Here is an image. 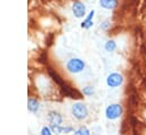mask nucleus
<instances>
[{
	"mask_svg": "<svg viewBox=\"0 0 146 135\" xmlns=\"http://www.w3.org/2000/svg\"><path fill=\"white\" fill-rule=\"evenodd\" d=\"M84 68H86V62L83 59L79 57H72L65 64V69L70 74H80L84 70Z\"/></svg>",
	"mask_w": 146,
	"mask_h": 135,
	"instance_id": "f257e3e1",
	"label": "nucleus"
},
{
	"mask_svg": "<svg viewBox=\"0 0 146 135\" xmlns=\"http://www.w3.org/2000/svg\"><path fill=\"white\" fill-rule=\"evenodd\" d=\"M71 113L73 116V118H75L79 121H83L88 118L89 116V110L88 107L83 103V102H74L71 107Z\"/></svg>",
	"mask_w": 146,
	"mask_h": 135,
	"instance_id": "f03ea898",
	"label": "nucleus"
},
{
	"mask_svg": "<svg viewBox=\"0 0 146 135\" xmlns=\"http://www.w3.org/2000/svg\"><path fill=\"white\" fill-rule=\"evenodd\" d=\"M105 117L108 120H117L123 115V107L120 103H111L105 108Z\"/></svg>",
	"mask_w": 146,
	"mask_h": 135,
	"instance_id": "7ed1b4c3",
	"label": "nucleus"
},
{
	"mask_svg": "<svg viewBox=\"0 0 146 135\" xmlns=\"http://www.w3.org/2000/svg\"><path fill=\"white\" fill-rule=\"evenodd\" d=\"M124 82V77L121 73H117V71H113V73H110L106 77V85L111 88H117L120 87Z\"/></svg>",
	"mask_w": 146,
	"mask_h": 135,
	"instance_id": "20e7f679",
	"label": "nucleus"
},
{
	"mask_svg": "<svg viewBox=\"0 0 146 135\" xmlns=\"http://www.w3.org/2000/svg\"><path fill=\"white\" fill-rule=\"evenodd\" d=\"M71 10H72L73 16L78 19H81V18L83 19L87 15V6L81 0H75L71 6Z\"/></svg>",
	"mask_w": 146,
	"mask_h": 135,
	"instance_id": "39448f33",
	"label": "nucleus"
},
{
	"mask_svg": "<svg viewBox=\"0 0 146 135\" xmlns=\"http://www.w3.org/2000/svg\"><path fill=\"white\" fill-rule=\"evenodd\" d=\"M47 120H48L49 125H63L64 118L60 112H58L56 110H50L47 113Z\"/></svg>",
	"mask_w": 146,
	"mask_h": 135,
	"instance_id": "423d86ee",
	"label": "nucleus"
},
{
	"mask_svg": "<svg viewBox=\"0 0 146 135\" xmlns=\"http://www.w3.org/2000/svg\"><path fill=\"white\" fill-rule=\"evenodd\" d=\"M95 14H96V10L95 9H91L87 15L86 17L82 19V22L80 23V27L82 29H90L92 26H94V17H95Z\"/></svg>",
	"mask_w": 146,
	"mask_h": 135,
	"instance_id": "0eeeda50",
	"label": "nucleus"
},
{
	"mask_svg": "<svg viewBox=\"0 0 146 135\" xmlns=\"http://www.w3.org/2000/svg\"><path fill=\"white\" fill-rule=\"evenodd\" d=\"M98 5L105 10H113L119 6V0H98Z\"/></svg>",
	"mask_w": 146,
	"mask_h": 135,
	"instance_id": "6e6552de",
	"label": "nucleus"
},
{
	"mask_svg": "<svg viewBox=\"0 0 146 135\" xmlns=\"http://www.w3.org/2000/svg\"><path fill=\"white\" fill-rule=\"evenodd\" d=\"M27 110L31 113H36L40 110V102L35 98H29L27 99Z\"/></svg>",
	"mask_w": 146,
	"mask_h": 135,
	"instance_id": "1a4fd4ad",
	"label": "nucleus"
},
{
	"mask_svg": "<svg viewBox=\"0 0 146 135\" xmlns=\"http://www.w3.org/2000/svg\"><path fill=\"white\" fill-rule=\"evenodd\" d=\"M116 48H117V44H116L115 40L110 39V40H107V41L104 43V50H105L106 52H114V51L116 50Z\"/></svg>",
	"mask_w": 146,
	"mask_h": 135,
	"instance_id": "9d476101",
	"label": "nucleus"
},
{
	"mask_svg": "<svg viewBox=\"0 0 146 135\" xmlns=\"http://www.w3.org/2000/svg\"><path fill=\"white\" fill-rule=\"evenodd\" d=\"M81 93L84 96H92L95 94V87L92 85H86L81 88Z\"/></svg>",
	"mask_w": 146,
	"mask_h": 135,
	"instance_id": "9b49d317",
	"label": "nucleus"
},
{
	"mask_svg": "<svg viewBox=\"0 0 146 135\" xmlns=\"http://www.w3.org/2000/svg\"><path fill=\"white\" fill-rule=\"evenodd\" d=\"M72 134H73V135H91L90 129H89L87 126H81V127L76 128Z\"/></svg>",
	"mask_w": 146,
	"mask_h": 135,
	"instance_id": "f8f14e48",
	"label": "nucleus"
},
{
	"mask_svg": "<svg viewBox=\"0 0 146 135\" xmlns=\"http://www.w3.org/2000/svg\"><path fill=\"white\" fill-rule=\"evenodd\" d=\"M52 133L56 134V135H59V134H63V129H64V125H49Z\"/></svg>",
	"mask_w": 146,
	"mask_h": 135,
	"instance_id": "ddd939ff",
	"label": "nucleus"
},
{
	"mask_svg": "<svg viewBox=\"0 0 146 135\" xmlns=\"http://www.w3.org/2000/svg\"><path fill=\"white\" fill-rule=\"evenodd\" d=\"M40 135H54L50 126H43L41 129H40Z\"/></svg>",
	"mask_w": 146,
	"mask_h": 135,
	"instance_id": "4468645a",
	"label": "nucleus"
},
{
	"mask_svg": "<svg viewBox=\"0 0 146 135\" xmlns=\"http://www.w3.org/2000/svg\"><path fill=\"white\" fill-rule=\"evenodd\" d=\"M110 27H111V22H110L108 19L103 20V22L100 23V25H99V28H100L102 31H108Z\"/></svg>",
	"mask_w": 146,
	"mask_h": 135,
	"instance_id": "2eb2a0df",
	"label": "nucleus"
},
{
	"mask_svg": "<svg viewBox=\"0 0 146 135\" xmlns=\"http://www.w3.org/2000/svg\"><path fill=\"white\" fill-rule=\"evenodd\" d=\"M75 129L73 126H64V129H63V134H70V133H73Z\"/></svg>",
	"mask_w": 146,
	"mask_h": 135,
	"instance_id": "dca6fc26",
	"label": "nucleus"
}]
</instances>
